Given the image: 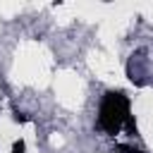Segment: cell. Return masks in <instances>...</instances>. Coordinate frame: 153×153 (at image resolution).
Returning a JSON list of instances; mask_svg holds the SVG:
<instances>
[{"label":"cell","instance_id":"6da1fadb","mask_svg":"<svg viewBox=\"0 0 153 153\" xmlns=\"http://www.w3.org/2000/svg\"><path fill=\"white\" fill-rule=\"evenodd\" d=\"M129 96L124 91H108L100 100V110H98V129H103L108 136H117L122 131V127L127 124V120L131 117L129 110Z\"/></svg>","mask_w":153,"mask_h":153},{"label":"cell","instance_id":"3957f363","mask_svg":"<svg viewBox=\"0 0 153 153\" xmlns=\"http://www.w3.org/2000/svg\"><path fill=\"white\" fill-rule=\"evenodd\" d=\"M12 153H26V143L19 139V141H14V146H12Z\"/></svg>","mask_w":153,"mask_h":153},{"label":"cell","instance_id":"7a4b0ae2","mask_svg":"<svg viewBox=\"0 0 153 153\" xmlns=\"http://www.w3.org/2000/svg\"><path fill=\"white\" fill-rule=\"evenodd\" d=\"M117 148H120V153H146V151H141V148H134V146H129V143H120Z\"/></svg>","mask_w":153,"mask_h":153},{"label":"cell","instance_id":"277c9868","mask_svg":"<svg viewBox=\"0 0 153 153\" xmlns=\"http://www.w3.org/2000/svg\"><path fill=\"white\" fill-rule=\"evenodd\" d=\"M12 117H14V122H22V124H24V122H29V115H24V112H19V110H14V115H12Z\"/></svg>","mask_w":153,"mask_h":153}]
</instances>
